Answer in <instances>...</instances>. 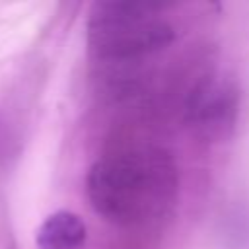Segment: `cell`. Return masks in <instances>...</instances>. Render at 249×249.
Here are the masks:
<instances>
[{
    "mask_svg": "<svg viewBox=\"0 0 249 249\" xmlns=\"http://www.w3.org/2000/svg\"><path fill=\"white\" fill-rule=\"evenodd\" d=\"M175 173L169 156L152 146L124 142L95 161L88 173V196L107 220L136 224L169 200Z\"/></svg>",
    "mask_w": 249,
    "mask_h": 249,
    "instance_id": "obj_1",
    "label": "cell"
},
{
    "mask_svg": "<svg viewBox=\"0 0 249 249\" xmlns=\"http://www.w3.org/2000/svg\"><path fill=\"white\" fill-rule=\"evenodd\" d=\"M173 41V27L152 4H99L89 21L91 51L103 60H126L163 49Z\"/></svg>",
    "mask_w": 249,
    "mask_h": 249,
    "instance_id": "obj_2",
    "label": "cell"
},
{
    "mask_svg": "<svg viewBox=\"0 0 249 249\" xmlns=\"http://www.w3.org/2000/svg\"><path fill=\"white\" fill-rule=\"evenodd\" d=\"M86 233V224L78 214L58 210L41 224L35 241L39 249H80Z\"/></svg>",
    "mask_w": 249,
    "mask_h": 249,
    "instance_id": "obj_3",
    "label": "cell"
}]
</instances>
